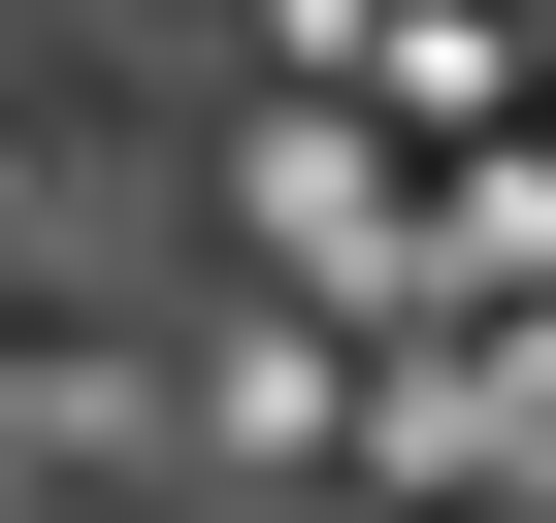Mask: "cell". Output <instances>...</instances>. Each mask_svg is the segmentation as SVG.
Instances as JSON below:
<instances>
[{
    "mask_svg": "<svg viewBox=\"0 0 556 523\" xmlns=\"http://www.w3.org/2000/svg\"><path fill=\"white\" fill-rule=\"evenodd\" d=\"M0 229H34V131H0Z\"/></svg>",
    "mask_w": 556,
    "mask_h": 523,
    "instance_id": "obj_1",
    "label": "cell"
},
{
    "mask_svg": "<svg viewBox=\"0 0 556 523\" xmlns=\"http://www.w3.org/2000/svg\"><path fill=\"white\" fill-rule=\"evenodd\" d=\"M0 523H66V490H0Z\"/></svg>",
    "mask_w": 556,
    "mask_h": 523,
    "instance_id": "obj_2",
    "label": "cell"
}]
</instances>
